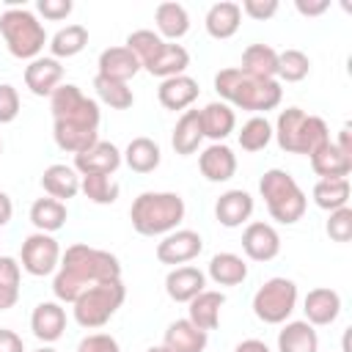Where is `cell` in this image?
<instances>
[{"label":"cell","instance_id":"obj_1","mask_svg":"<svg viewBox=\"0 0 352 352\" xmlns=\"http://www.w3.org/2000/svg\"><path fill=\"white\" fill-rule=\"evenodd\" d=\"M118 278H121V261L110 250H99L77 242L69 245L66 253H60V264L52 278V294L63 305V302H74L88 286Z\"/></svg>","mask_w":352,"mask_h":352},{"label":"cell","instance_id":"obj_2","mask_svg":"<svg viewBox=\"0 0 352 352\" xmlns=\"http://www.w3.org/2000/svg\"><path fill=\"white\" fill-rule=\"evenodd\" d=\"M214 91L220 94V102L250 110V113H267L275 110L283 99V88L278 80H258L245 74L239 66L220 69L214 74Z\"/></svg>","mask_w":352,"mask_h":352},{"label":"cell","instance_id":"obj_3","mask_svg":"<svg viewBox=\"0 0 352 352\" xmlns=\"http://www.w3.org/2000/svg\"><path fill=\"white\" fill-rule=\"evenodd\" d=\"M184 198L179 192H140L129 206L132 228L140 236H165L184 220Z\"/></svg>","mask_w":352,"mask_h":352},{"label":"cell","instance_id":"obj_4","mask_svg":"<svg viewBox=\"0 0 352 352\" xmlns=\"http://www.w3.org/2000/svg\"><path fill=\"white\" fill-rule=\"evenodd\" d=\"M258 192H261V198L267 204L270 217L283 223V226H294L297 220H302V214L308 209L305 192L300 190L294 176L280 170V168L264 170V176L258 179Z\"/></svg>","mask_w":352,"mask_h":352},{"label":"cell","instance_id":"obj_5","mask_svg":"<svg viewBox=\"0 0 352 352\" xmlns=\"http://www.w3.org/2000/svg\"><path fill=\"white\" fill-rule=\"evenodd\" d=\"M0 36L8 47V52L19 60H33L41 55L44 44H47V30L38 22V16L33 11H28L25 6L19 8H6L0 14Z\"/></svg>","mask_w":352,"mask_h":352},{"label":"cell","instance_id":"obj_6","mask_svg":"<svg viewBox=\"0 0 352 352\" xmlns=\"http://www.w3.org/2000/svg\"><path fill=\"white\" fill-rule=\"evenodd\" d=\"M126 300V286L124 280H102V283H94L88 286L72 305L74 311V322L85 330H96L102 324H107L116 311L124 305Z\"/></svg>","mask_w":352,"mask_h":352},{"label":"cell","instance_id":"obj_7","mask_svg":"<svg viewBox=\"0 0 352 352\" xmlns=\"http://www.w3.org/2000/svg\"><path fill=\"white\" fill-rule=\"evenodd\" d=\"M297 308V283L289 278H270L253 294V314L264 324H283Z\"/></svg>","mask_w":352,"mask_h":352},{"label":"cell","instance_id":"obj_8","mask_svg":"<svg viewBox=\"0 0 352 352\" xmlns=\"http://www.w3.org/2000/svg\"><path fill=\"white\" fill-rule=\"evenodd\" d=\"M50 110H52V121H74V124H88L99 129V118H102L99 102L85 96L74 82H60L52 91Z\"/></svg>","mask_w":352,"mask_h":352},{"label":"cell","instance_id":"obj_9","mask_svg":"<svg viewBox=\"0 0 352 352\" xmlns=\"http://www.w3.org/2000/svg\"><path fill=\"white\" fill-rule=\"evenodd\" d=\"M60 264V245L52 234H41L33 231L30 236H25L22 250H19V267L33 275V278H44L52 275Z\"/></svg>","mask_w":352,"mask_h":352},{"label":"cell","instance_id":"obj_10","mask_svg":"<svg viewBox=\"0 0 352 352\" xmlns=\"http://www.w3.org/2000/svg\"><path fill=\"white\" fill-rule=\"evenodd\" d=\"M201 250H204V239H201L198 231L176 228V231L165 234L157 242V261L160 264H170V267H182V264L198 258Z\"/></svg>","mask_w":352,"mask_h":352},{"label":"cell","instance_id":"obj_11","mask_svg":"<svg viewBox=\"0 0 352 352\" xmlns=\"http://www.w3.org/2000/svg\"><path fill=\"white\" fill-rule=\"evenodd\" d=\"M242 250L253 261H272L280 253V236H278L275 226H270L264 220L248 223L242 231Z\"/></svg>","mask_w":352,"mask_h":352},{"label":"cell","instance_id":"obj_12","mask_svg":"<svg viewBox=\"0 0 352 352\" xmlns=\"http://www.w3.org/2000/svg\"><path fill=\"white\" fill-rule=\"evenodd\" d=\"M63 82V66L52 55H38L25 66V88L33 96H52V91Z\"/></svg>","mask_w":352,"mask_h":352},{"label":"cell","instance_id":"obj_13","mask_svg":"<svg viewBox=\"0 0 352 352\" xmlns=\"http://www.w3.org/2000/svg\"><path fill=\"white\" fill-rule=\"evenodd\" d=\"M121 162H124V157H121L118 146H113L110 140H96L82 154H74V165L72 168L80 176H85V173H107V176H113L121 168Z\"/></svg>","mask_w":352,"mask_h":352},{"label":"cell","instance_id":"obj_14","mask_svg":"<svg viewBox=\"0 0 352 352\" xmlns=\"http://www.w3.org/2000/svg\"><path fill=\"white\" fill-rule=\"evenodd\" d=\"M302 311H305V322L314 324V327L333 324L338 319V314H341V297L330 286H316V289H311L305 294Z\"/></svg>","mask_w":352,"mask_h":352},{"label":"cell","instance_id":"obj_15","mask_svg":"<svg viewBox=\"0 0 352 352\" xmlns=\"http://www.w3.org/2000/svg\"><path fill=\"white\" fill-rule=\"evenodd\" d=\"M30 330L38 341L44 344H52L63 336L66 330V308L58 302V300H44L33 308L30 314Z\"/></svg>","mask_w":352,"mask_h":352},{"label":"cell","instance_id":"obj_16","mask_svg":"<svg viewBox=\"0 0 352 352\" xmlns=\"http://www.w3.org/2000/svg\"><path fill=\"white\" fill-rule=\"evenodd\" d=\"M206 289V272L192 267V264H182L173 267L165 275V292L173 302H190L195 294H201Z\"/></svg>","mask_w":352,"mask_h":352},{"label":"cell","instance_id":"obj_17","mask_svg":"<svg viewBox=\"0 0 352 352\" xmlns=\"http://www.w3.org/2000/svg\"><path fill=\"white\" fill-rule=\"evenodd\" d=\"M201 88H198V80H192L190 74H179V77H168L160 82L157 88V99L165 110H190L192 102L198 99Z\"/></svg>","mask_w":352,"mask_h":352},{"label":"cell","instance_id":"obj_18","mask_svg":"<svg viewBox=\"0 0 352 352\" xmlns=\"http://www.w3.org/2000/svg\"><path fill=\"white\" fill-rule=\"evenodd\" d=\"M198 168H201V176L206 182H214V184L228 182L236 173V154L226 143H212L201 151Z\"/></svg>","mask_w":352,"mask_h":352},{"label":"cell","instance_id":"obj_19","mask_svg":"<svg viewBox=\"0 0 352 352\" xmlns=\"http://www.w3.org/2000/svg\"><path fill=\"white\" fill-rule=\"evenodd\" d=\"M253 214V195L248 190H226L214 204V217L226 228H239Z\"/></svg>","mask_w":352,"mask_h":352},{"label":"cell","instance_id":"obj_20","mask_svg":"<svg viewBox=\"0 0 352 352\" xmlns=\"http://www.w3.org/2000/svg\"><path fill=\"white\" fill-rule=\"evenodd\" d=\"M187 305H190V308H187V319H190L198 330L209 333V330H214V327L220 324V311H223V305H226V294H223V292H214V289H204V292L195 294Z\"/></svg>","mask_w":352,"mask_h":352},{"label":"cell","instance_id":"obj_21","mask_svg":"<svg viewBox=\"0 0 352 352\" xmlns=\"http://www.w3.org/2000/svg\"><path fill=\"white\" fill-rule=\"evenodd\" d=\"M52 138L60 151L82 154L99 140V129L88 124H74V121H52Z\"/></svg>","mask_w":352,"mask_h":352},{"label":"cell","instance_id":"obj_22","mask_svg":"<svg viewBox=\"0 0 352 352\" xmlns=\"http://www.w3.org/2000/svg\"><path fill=\"white\" fill-rule=\"evenodd\" d=\"M239 25H242V8H239V3H231V0L214 3V6L206 11V16H204L206 33H209L212 38H217V41L231 38V36L239 30Z\"/></svg>","mask_w":352,"mask_h":352},{"label":"cell","instance_id":"obj_23","mask_svg":"<svg viewBox=\"0 0 352 352\" xmlns=\"http://www.w3.org/2000/svg\"><path fill=\"white\" fill-rule=\"evenodd\" d=\"M99 77H107V80H118V82H126V80H132L143 66H140V60L126 50V47H107V50H102V55H99Z\"/></svg>","mask_w":352,"mask_h":352},{"label":"cell","instance_id":"obj_24","mask_svg":"<svg viewBox=\"0 0 352 352\" xmlns=\"http://www.w3.org/2000/svg\"><path fill=\"white\" fill-rule=\"evenodd\" d=\"M154 25H157V33H160L162 41H173L176 44L190 30V14H187V8L182 3L168 0V3H160L154 8Z\"/></svg>","mask_w":352,"mask_h":352},{"label":"cell","instance_id":"obj_25","mask_svg":"<svg viewBox=\"0 0 352 352\" xmlns=\"http://www.w3.org/2000/svg\"><path fill=\"white\" fill-rule=\"evenodd\" d=\"M311 168L322 179H346L352 173V157L344 154L333 140H327L322 148H316L311 157Z\"/></svg>","mask_w":352,"mask_h":352},{"label":"cell","instance_id":"obj_26","mask_svg":"<svg viewBox=\"0 0 352 352\" xmlns=\"http://www.w3.org/2000/svg\"><path fill=\"white\" fill-rule=\"evenodd\" d=\"M41 187L50 198L55 201H69L80 192V173L72 168V165H63V162H55L50 168H44L41 173Z\"/></svg>","mask_w":352,"mask_h":352},{"label":"cell","instance_id":"obj_27","mask_svg":"<svg viewBox=\"0 0 352 352\" xmlns=\"http://www.w3.org/2000/svg\"><path fill=\"white\" fill-rule=\"evenodd\" d=\"M190 66V52L182 47V44H173V41H165L162 50L143 66L151 77H160V80H168V77H179L184 74Z\"/></svg>","mask_w":352,"mask_h":352},{"label":"cell","instance_id":"obj_28","mask_svg":"<svg viewBox=\"0 0 352 352\" xmlns=\"http://www.w3.org/2000/svg\"><path fill=\"white\" fill-rule=\"evenodd\" d=\"M201 113V126H204V138H209L212 143H223L234 126H236V113L231 104L226 102H209Z\"/></svg>","mask_w":352,"mask_h":352},{"label":"cell","instance_id":"obj_29","mask_svg":"<svg viewBox=\"0 0 352 352\" xmlns=\"http://www.w3.org/2000/svg\"><path fill=\"white\" fill-rule=\"evenodd\" d=\"M204 143V126H201V113L198 110H184L173 126L170 135V146L179 157H190L198 151V146Z\"/></svg>","mask_w":352,"mask_h":352},{"label":"cell","instance_id":"obj_30","mask_svg":"<svg viewBox=\"0 0 352 352\" xmlns=\"http://www.w3.org/2000/svg\"><path fill=\"white\" fill-rule=\"evenodd\" d=\"M162 344L170 352H204L206 344H209V333L198 330L190 319H176V322L168 324Z\"/></svg>","mask_w":352,"mask_h":352},{"label":"cell","instance_id":"obj_31","mask_svg":"<svg viewBox=\"0 0 352 352\" xmlns=\"http://www.w3.org/2000/svg\"><path fill=\"white\" fill-rule=\"evenodd\" d=\"M278 352H319V336L305 319L283 322L278 333Z\"/></svg>","mask_w":352,"mask_h":352},{"label":"cell","instance_id":"obj_32","mask_svg":"<svg viewBox=\"0 0 352 352\" xmlns=\"http://www.w3.org/2000/svg\"><path fill=\"white\" fill-rule=\"evenodd\" d=\"M121 157H124V162H126L129 170H135V173H151V170L160 168L162 151H160L157 140L140 135V138H132L129 140V146L121 151Z\"/></svg>","mask_w":352,"mask_h":352},{"label":"cell","instance_id":"obj_33","mask_svg":"<svg viewBox=\"0 0 352 352\" xmlns=\"http://www.w3.org/2000/svg\"><path fill=\"white\" fill-rule=\"evenodd\" d=\"M245 74L258 77V80H275L278 74V50L270 44H250L242 52V66Z\"/></svg>","mask_w":352,"mask_h":352},{"label":"cell","instance_id":"obj_34","mask_svg":"<svg viewBox=\"0 0 352 352\" xmlns=\"http://www.w3.org/2000/svg\"><path fill=\"white\" fill-rule=\"evenodd\" d=\"M69 220V212H66V204L55 201V198H36L33 206H30V223L36 226V231L41 234H55L66 226Z\"/></svg>","mask_w":352,"mask_h":352},{"label":"cell","instance_id":"obj_35","mask_svg":"<svg viewBox=\"0 0 352 352\" xmlns=\"http://www.w3.org/2000/svg\"><path fill=\"white\" fill-rule=\"evenodd\" d=\"M206 275L217 283V286H239L245 278H248V264L242 256L236 253H214L212 261H209V270Z\"/></svg>","mask_w":352,"mask_h":352},{"label":"cell","instance_id":"obj_36","mask_svg":"<svg viewBox=\"0 0 352 352\" xmlns=\"http://www.w3.org/2000/svg\"><path fill=\"white\" fill-rule=\"evenodd\" d=\"M349 179H319L311 190L314 204L324 212H336L341 206H349Z\"/></svg>","mask_w":352,"mask_h":352},{"label":"cell","instance_id":"obj_37","mask_svg":"<svg viewBox=\"0 0 352 352\" xmlns=\"http://www.w3.org/2000/svg\"><path fill=\"white\" fill-rule=\"evenodd\" d=\"M85 47H88V28H82V25H77V22L60 28V30L50 38V52H52L55 60H60V58H74V55H80Z\"/></svg>","mask_w":352,"mask_h":352},{"label":"cell","instance_id":"obj_38","mask_svg":"<svg viewBox=\"0 0 352 352\" xmlns=\"http://www.w3.org/2000/svg\"><path fill=\"white\" fill-rule=\"evenodd\" d=\"M80 192L91 201V204H99V206H107V204H116L118 201V182L107 173H85L80 176Z\"/></svg>","mask_w":352,"mask_h":352},{"label":"cell","instance_id":"obj_39","mask_svg":"<svg viewBox=\"0 0 352 352\" xmlns=\"http://www.w3.org/2000/svg\"><path fill=\"white\" fill-rule=\"evenodd\" d=\"M327 140H330V129H327L324 118H319V116H308V113H305V118H302V124H300V132H297L294 154H305V157H311V154H314L316 148H322Z\"/></svg>","mask_w":352,"mask_h":352},{"label":"cell","instance_id":"obj_40","mask_svg":"<svg viewBox=\"0 0 352 352\" xmlns=\"http://www.w3.org/2000/svg\"><path fill=\"white\" fill-rule=\"evenodd\" d=\"M22 267L14 256H0V311H8L19 300Z\"/></svg>","mask_w":352,"mask_h":352},{"label":"cell","instance_id":"obj_41","mask_svg":"<svg viewBox=\"0 0 352 352\" xmlns=\"http://www.w3.org/2000/svg\"><path fill=\"white\" fill-rule=\"evenodd\" d=\"M94 91L99 96V102H104L107 107L113 110H129L135 104V94L126 82H118V80H107V77H94Z\"/></svg>","mask_w":352,"mask_h":352},{"label":"cell","instance_id":"obj_42","mask_svg":"<svg viewBox=\"0 0 352 352\" xmlns=\"http://www.w3.org/2000/svg\"><path fill=\"white\" fill-rule=\"evenodd\" d=\"M305 118V110L300 107H286L280 110L278 121H275V129H272V138L278 140V146L289 154H294V146H297V132H300V124Z\"/></svg>","mask_w":352,"mask_h":352},{"label":"cell","instance_id":"obj_43","mask_svg":"<svg viewBox=\"0 0 352 352\" xmlns=\"http://www.w3.org/2000/svg\"><path fill=\"white\" fill-rule=\"evenodd\" d=\"M311 72V58L302 50H283L278 52V82H300Z\"/></svg>","mask_w":352,"mask_h":352},{"label":"cell","instance_id":"obj_44","mask_svg":"<svg viewBox=\"0 0 352 352\" xmlns=\"http://www.w3.org/2000/svg\"><path fill=\"white\" fill-rule=\"evenodd\" d=\"M239 146H242V151H261V148H267L270 146V140H272V124L264 118V116H253V118H248L245 124H242V129H239Z\"/></svg>","mask_w":352,"mask_h":352},{"label":"cell","instance_id":"obj_45","mask_svg":"<svg viewBox=\"0 0 352 352\" xmlns=\"http://www.w3.org/2000/svg\"><path fill=\"white\" fill-rule=\"evenodd\" d=\"M162 38H160V33L157 30H148V28H140V30H132L129 36H126V50L140 60V66H146L160 50H162Z\"/></svg>","mask_w":352,"mask_h":352},{"label":"cell","instance_id":"obj_46","mask_svg":"<svg viewBox=\"0 0 352 352\" xmlns=\"http://www.w3.org/2000/svg\"><path fill=\"white\" fill-rule=\"evenodd\" d=\"M324 231H327V236L333 242H349L352 239V209L349 206H341V209L330 212Z\"/></svg>","mask_w":352,"mask_h":352},{"label":"cell","instance_id":"obj_47","mask_svg":"<svg viewBox=\"0 0 352 352\" xmlns=\"http://www.w3.org/2000/svg\"><path fill=\"white\" fill-rule=\"evenodd\" d=\"M19 116V91L11 82H0V124H11Z\"/></svg>","mask_w":352,"mask_h":352},{"label":"cell","instance_id":"obj_48","mask_svg":"<svg viewBox=\"0 0 352 352\" xmlns=\"http://www.w3.org/2000/svg\"><path fill=\"white\" fill-rule=\"evenodd\" d=\"M77 352H121V346L110 333H91L77 344Z\"/></svg>","mask_w":352,"mask_h":352},{"label":"cell","instance_id":"obj_49","mask_svg":"<svg viewBox=\"0 0 352 352\" xmlns=\"http://www.w3.org/2000/svg\"><path fill=\"white\" fill-rule=\"evenodd\" d=\"M72 8H74L72 0H38V3H36V11H38L44 19H50V22L66 19V16L72 14Z\"/></svg>","mask_w":352,"mask_h":352},{"label":"cell","instance_id":"obj_50","mask_svg":"<svg viewBox=\"0 0 352 352\" xmlns=\"http://www.w3.org/2000/svg\"><path fill=\"white\" fill-rule=\"evenodd\" d=\"M239 8H242V14H248L250 19L264 22V19H270V16L278 14V0H242Z\"/></svg>","mask_w":352,"mask_h":352},{"label":"cell","instance_id":"obj_51","mask_svg":"<svg viewBox=\"0 0 352 352\" xmlns=\"http://www.w3.org/2000/svg\"><path fill=\"white\" fill-rule=\"evenodd\" d=\"M0 352H25V341L14 330L0 327Z\"/></svg>","mask_w":352,"mask_h":352},{"label":"cell","instance_id":"obj_52","mask_svg":"<svg viewBox=\"0 0 352 352\" xmlns=\"http://www.w3.org/2000/svg\"><path fill=\"white\" fill-rule=\"evenodd\" d=\"M294 8L302 14V16H319L330 8V0H297Z\"/></svg>","mask_w":352,"mask_h":352},{"label":"cell","instance_id":"obj_53","mask_svg":"<svg viewBox=\"0 0 352 352\" xmlns=\"http://www.w3.org/2000/svg\"><path fill=\"white\" fill-rule=\"evenodd\" d=\"M11 217H14V204H11L8 192L0 190V228H6L11 223Z\"/></svg>","mask_w":352,"mask_h":352},{"label":"cell","instance_id":"obj_54","mask_svg":"<svg viewBox=\"0 0 352 352\" xmlns=\"http://www.w3.org/2000/svg\"><path fill=\"white\" fill-rule=\"evenodd\" d=\"M234 352H272V349H270L264 341H258V338H245V341L236 344Z\"/></svg>","mask_w":352,"mask_h":352},{"label":"cell","instance_id":"obj_55","mask_svg":"<svg viewBox=\"0 0 352 352\" xmlns=\"http://www.w3.org/2000/svg\"><path fill=\"white\" fill-rule=\"evenodd\" d=\"M336 146H338L344 154H349V157H352V132H349V124L341 129V135H338V143H336Z\"/></svg>","mask_w":352,"mask_h":352},{"label":"cell","instance_id":"obj_56","mask_svg":"<svg viewBox=\"0 0 352 352\" xmlns=\"http://www.w3.org/2000/svg\"><path fill=\"white\" fill-rule=\"evenodd\" d=\"M146 352H170V349H168V346H165V344H157V346H148V349H146Z\"/></svg>","mask_w":352,"mask_h":352},{"label":"cell","instance_id":"obj_57","mask_svg":"<svg viewBox=\"0 0 352 352\" xmlns=\"http://www.w3.org/2000/svg\"><path fill=\"white\" fill-rule=\"evenodd\" d=\"M36 352H55V349H52V346H38Z\"/></svg>","mask_w":352,"mask_h":352},{"label":"cell","instance_id":"obj_58","mask_svg":"<svg viewBox=\"0 0 352 352\" xmlns=\"http://www.w3.org/2000/svg\"><path fill=\"white\" fill-rule=\"evenodd\" d=\"M0 154H3V140H0Z\"/></svg>","mask_w":352,"mask_h":352}]
</instances>
